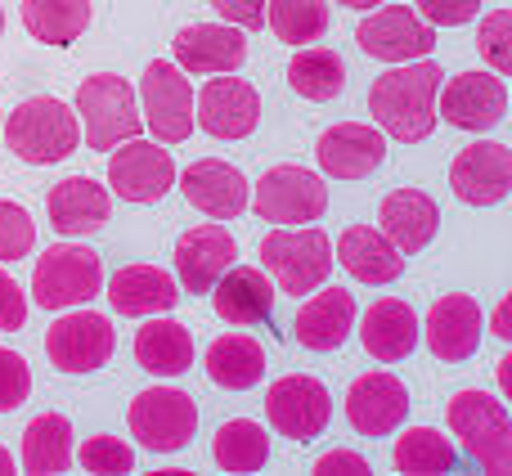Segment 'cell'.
I'll list each match as a JSON object with an SVG mask.
<instances>
[{"mask_svg":"<svg viewBox=\"0 0 512 476\" xmlns=\"http://www.w3.org/2000/svg\"><path fill=\"white\" fill-rule=\"evenodd\" d=\"M441 63L409 59L405 68H391L373 77L369 86V113L382 135L418 144L436 131V90H441Z\"/></svg>","mask_w":512,"mask_h":476,"instance_id":"1","label":"cell"},{"mask_svg":"<svg viewBox=\"0 0 512 476\" xmlns=\"http://www.w3.org/2000/svg\"><path fill=\"white\" fill-rule=\"evenodd\" d=\"M9 140V153L27 167H54L81 149V122L63 99L32 95L9 113V126H0Z\"/></svg>","mask_w":512,"mask_h":476,"instance_id":"2","label":"cell"},{"mask_svg":"<svg viewBox=\"0 0 512 476\" xmlns=\"http://www.w3.org/2000/svg\"><path fill=\"white\" fill-rule=\"evenodd\" d=\"M261 265L274 274L279 292L306 297L333 274V238L315 225H274L261 238Z\"/></svg>","mask_w":512,"mask_h":476,"instance_id":"3","label":"cell"},{"mask_svg":"<svg viewBox=\"0 0 512 476\" xmlns=\"http://www.w3.org/2000/svg\"><path fill=\"white\" fill-rule=\"evenodd\" d=\"M445 423H450L459 445L490 476L512 472V418H508L504 400L486 396V391H459L445 405Z\"/></svg>","mask_w":512,"mask_h":476,"instance_id":"4","label":"cell"},{"mask_svg":"<svg viewBox=\"0 0 512 476\" xmlns=\"http://www.w3.org/2000/svg\"><path fill=\"white\" fill-rule=\"evenodd\" d=\"M104 288V265L99 252L86 243H54L32 265V297L41 310H72L86 306Z\"/></svg>","mask_w":512,"mask_h":476,"instance_id":"5","label":"cell"},{"mask_svg":"<svg viewBox=\"0 0 512 476\" xmlns=\"http://www.w3.org/2000/svg\"><path fill=\"white\" fill-rule=\"evenodd\" d=\"M77 113L86 126V144L99 153L117 149L122 140H135L144 131L140 99L117 72H95L77 86Z\"/></svg>","mask_w":512,"mask_h":476,"instance_id":"6","label":"cell"},{"mask_svg":"<svg viewBox=\"0 0 512 476\" xmlns=\"http://www.w3.org/2000/svg\"><path fill=\"white\" fill-rule=\"evenodd\" d=\"M248 207L256 212V221L270 225H310L324 216L328 207V185L315 171L297 167V162H279L261 176L256 194L248 198Z\"/></svg>","mask_w":512,"mask_h":476,"instance_id":"7","label":"cell"},{"mask_svg":"<svg viewBox=\"0 0 512 476\" xmlns=\"http://www.w3.org/2000/svg\"><path fill=\"white\" fill-rule=\"evenodd\" d=\"M140 117L153 131V140L180 144L194 135V86H189L185 68L167 59H153L140 77Z\"/></svg>","mask_w":512,"mask_h":476,"instance_id":"8","label":"cell"},{"mask_svg":"<svg viewBox=\"0 0 512 476\" xmlns=\"http://www.w3.org/2000/svg\"><path fill=\"white\" fill-rule=\"evenodd\" d=\"M126 423H131V436L144 445V450L176 454L194 441L198 405H194V396H185V391H176V387H149L131 400Z\"/></svg>","mask_w":512,"mask_h":476,"instance_id":"9","label":"cell"},{"mask_svg":"<svg viewBox=\"0 0 512 476\" xmlns=\"http://www.w3.org/2000/svg\"><path fill=\"white\" fill-rule=\"evenodd\" d=\"M117 351V328L99 310H72L59 315L45 333V355L59 373H95L113 360Z\"/></svg>","mask_w":512,"mask_h":476,"instance_id":"10","label":"cell"},{"mask_svg":"<svg viewBox=\"0 0 512 476\" xmlns=\"http://www.w3.org/2000/svg\"><path fill=\"white\" fill-rule=\"evenodd\" d=\"M265 418L279 436H288L292 445L315 441L319 432L333 418V396L319 378H306V373H288L279 378L270 391H265Z\"/></svg>","mask_w":512,"mask_h":476,"instance_id":"11","label":"cell"},{"mask_svg":"<svg viewBox=\"0 0 512 476\" xmlns=\"http://www.w3.org/2000/svg\"><path fill=\"white\" fill-rule=\"evenodd\" d=\"M355 45L369 59L409 63V59H427L436 50V27L409 5H382L355 27Z\"/></svg>","mask_w":512,"mask_h":476,"instance_id":"12","label":"cell"},{"mask_svg":"<svg viewBox=\"0 0 512 476\" xmlns=\"http://www.w3.org/2000/svg\"><path fill=\"white\" fill-rule=\"evenodd\" d=\"M256 122H261V95L243 77L212 72V81L194 95V126H203L212 140H248Z\"/></svg>","mask_w":512,"mask_h":476,"instance_id":"13","label":"cell"},{"mask_svg":"<svg viewBox=\"0 0 512 476\" xmlns=\"http://www.w3.org/2000/svg\"><path fill=\"white\" fill-rule=\"evenodd\" d=\"M176 185V162L153 140H122V149L108 158V189L126 203H158Z\"/></svg>","mask_w":512,"mask_h":476,"instance_id":"14","label":"cell"},{"mask_svg":"<svg viewBox=\"0 0 512 476\" xmlns=\"http://www.w3.org/2000/svg\"><path fill=\"white\" fill-rule=\"evenodd\" d=\"M441 95V117L459 131H495L508 113V86L499 72H459V77L445 81Z\"/></svg>","mask_w":512,"mask_h":476,"instance_id":"15","label":"cell"},{"mask_svg":"<svg viewBox=\"0 0 512 476\" xmlns=\"http://www.w3.org/2000/svg\"><path fill=\"white\" fill-rule=\"evenodd\" d=\"M450 189L468 207H495L512 189V149L499 140H477L454 158Z\"/></svg>","mask_w":512,"mask_h":476,"instance_id":"16","label":"cell"},{"mask_svg":"<svg viewBox=\"0 0 512 476\" xmlns=\"http://www.w3.org/2000/svg\"><path fill=\"white\" fill-rule=\"evenodd\" d=\"M180 194L189 198V207H198L212 221H234V216L248 212L252 185L239 167L221 158H198L180 171Z\"/></svg>","mask_w":512,"mask_h":476,"instance_id":"17","label":"cell"},{"mask_svg":"<svg viewBox=\"0 0 512 476\" xmlns=\"http://www.w3.org/2000/svg\"><path fill=\"white\" fill-rule=\"evenodd\" d=\"M481 328H486V315H481L477 297H468V292H445V297L427 310V324H418V333H427V346H432L436 360L463 364L477 355Z\"/></svg>","mask_w":512,"mask_h":476,"instance_id":"18","label":"cell"},{"mask_svg":"<svg viewBox=\"0 0 512 476\" xmlns=\"http://www.w3.org/2000/svg\"><path fill=\"white\" fill-rule=\"evenodd\" d=\"M319 171L333 180H364L387 158V135L369 122H337L315 144Z\"/></svg>","mask_w":512,"mask_h":476,"instance_id":"19","label":"cell"},{"mask_svg":"<svg viewBox=\"0 0 512 476\" xmlns=\"http://www.w3.org/2000/svg\"><path fill=\"white\" fill-rule=\"evenodd\" d=\"M409 414V391L396 373H360L346 387V418L360 436H391Z\"/></svg>","mask_w":512,"mask_h":476,"instance_id":"20","label":"cell"},{"mask_svg":"<svg viewBox=\"0 0 512 476\" xmlns=\"http://www.w3.org/2000/svg\"><path fill=\"white\" fill-rule=\"evenodd\" d=\"M45 216H50V225L63 238L99 234L108 225V216H113V194L90 176H68L50 189V198H45Z\"/></svg>","mask_w":512,"mask_h":476,"instance_id":"21","label":"cell"},{"mask_svg":"<svg viewBox=\"0 0 512 476\" xmlns=\"http://www.w3.org/2000/svg\"><path fill=\"white\" fill-rule=\"evenodd\" d=\"M234 256H239V243H234V234L225 225H194L176 243V274H180L176 283L189 288V297L212 292V283L230 270Z\"/></svg>","mask_w":512,"mask_h":476,"instance_id":"22","label":"cell"},{"mask_svg":"<svg viewBox=\"0 0 512 476\" xmlns=\"http://www.w3.org/2000/svg\"><path fill=\"white\" fill-rule=\"evenodd\" d=\"M171 50H176V63L185 72L212 77V72L243 68V59H248V36L234 23H189L185 32H176Z\"/></svg>","mask_w":512,"mask_h":476,"instance_id":"23","label":"cell"},{"mask_svg":"<svg viewBox=\"0 0 512 476\" xmlns=\"http://www.w3.org/2000/svg\"><path fill=\"white\" fill-rule=\"evenodd\" d=\"M355 328V297L346 288H324L306 292V306L292 319V337L306 351H337Z\"/></svg>","mask_w":512,"mask_h":476,"instance_id":"24","label":"cell"},{"mask_svg":"<svg viewBox=\"0 0 512 476\" xmlns=\"http://www.w3.org/2000/svg\"><path fill=\"white\" fill-rule=\"evenodd\" d=\"M274 297H279V288H274L256 265H230V270L212 283L216 315H221L225 324H234V328H248V324L270 319Z\"/></svg>","mask_w":512,"mask_h":476,"instance_id":"25","label":"cell"},{"mask_svg":"<svg viewBox=\"0 0 512 476\" xmlns=\"http://www.w3.org/2000/svg\"><path fill=\"white\" fill-rule=\"evenodd\" d=\"M104 297L117 315H167L180 301V283L162 265H126L108 279Z\"/></svg>","mask_w":512,"mask_h":476,"instance_id":"26","label":"cell"},{"mask_svg":"<svg viewBox=\"0 0 512 476\" xmlns=\"http://www.w3.org/2000/svg\"><path fill=\"white\" fill-rule=\"evenodd\" d=\"M436 225H441V212H436V203L423 189H396V194H387L378 207V230L405 256L423 252L436 238Z\"/></svg>","mask_w":512,"mask_h":476,"instance_id":"27","label":"cell"},{"mask_svg":"<svg viewBox=\"0 0 512 476\" xmlns=\"http://www.w3.org/2000/svg\"><path fill=\"white\" fill-rule=\"evenodd\" d=\"M360 342H364V351H369L378 364L405 360V355L418 346V315H414V306H409V301H400V297L373 301V306L364 310V319H360Z\"/></svg>","mask_w":512,"mask_h":476,"instance_id":"28","label":"cell"},{"mask_svg":"<svg viewBox=\"0 0 512 476\" xmlns=\"http://www.w3.org/2000/svg\"><path fill=\"white\" fill-rule=\"evenodd\" d=\"M333 261L360 283H391V279L405 274V252H396L391 238L382 230H369V225H351V230H342Z\"/></svg>","mask_w":512,"mask_h":476,"instance_id":"29","label":"cell"},{"mask_svg":"<svg viewBox=\"0 0 512 476\" xmlns=\"http://www.w3.org/2000/svg\"><path fill=\"white\" fill-rule=\"evenodd\" d=\"M135 364L153 378H180L194 364V337L176 319H153L135 333Z\"/></svg>","mask_w":512,"mask_h":476,"instance_id":"30","label":"cell"},{"mask_svg":"<svg viewBox=\"0 0 512 476\" xmlns=\"http://www.w3.org/2000/svg\"><path fill=\"white\" fill-rule=\"evenodd\" d=\"M207 378L225 391H248L265 373V351L248 333H225L207 346Z\"/></svg>","mask_w":512,"mask_h":476,"instance_id":"31","label":"cell"},{"mask_svg":"<svg viewBox=\"0 0 512 476\" xmlns=\"http://www.w3.org/2000/svg\"><path fill=\"white\" fill-rule=\"evenodd\" d=\"M72 463V423L63 414H36L23 432V472L59 476Z\"/></svg>","mask_w":512,"mask_h":476,"instance_id":"32","label":"cell"},{"mask_svg":"<svg viewBox=\"0 0 512 476\" xmlns=\"http://www.w3.org/2000/svg\"><path fill=\"white\" fill-rule=\"evenodd\" d=\"M288 86L297 90L310 104H324V99H337L346 90V63L337 50H324V45H301L297 59L288 63Z\"/></svg>","mask_w":512,"mask_h":476,"instance_id":"33","label":"cell"},{"mask_svg":"<svg viewBox=\"0 0 512 476\" xmlns=\"http://www.w3.org/2000/svg\"><path fill=\"white\" fill-rule=\"evenodd\" d=\"M23 27L45 45H72L90 27V0H23Z\"/></svg>","mask_w":512,"mask_h":476,"instance_id":"34","label":"cell"},{"mask_svg":"<svg viewBox=\"0 0 512 476\" xmlns=\"http://www.w3.org/2000/svg\"><path fill=\"white\" fill-rule=\"evenodd\" d=\"M212 459L221 463V472H239V476L261 472L265 459H270V436L252 418H230V423L216 427Z\"/></svg>","mask_w":512,"mask_h":476,"instance_id":"35","label":"cell"},{"mask_svg":"<svg viewBox=\"0 0 512 476\" xmlns=\"http://www.w3.org/2000/svg\"><path fill=\"white\" fill-rule=\"evenodd\" d=\"M391 463L405 476H441L454 468V441L441 436L436 427H409L405 436H396Z\"/></svg>","mask_w":512,"mask_h":476,"instance_id":"36","label":"cell"},{"mask_svg":"<svg viewBox=\"0 0 512 476\" xmlns=\"http://www.w3.org/2000/svg\"><path fill=\"white\" fill-rule=\"evenodd\" d=\"M265 23L279 41L288 45H310V41H324L328 36V14L324 0H265Z\"/></svg>","mask_w":512,"mask_h":476,"instance_id":"37","label":"cell"},{"mask_svg":"<svg viewBox=\"0 0 512 476\" xmlns=\"http://www.w3.org/2000/svg\"><path fill=\"white\" fill-rule=\"evenodd\" d=\"M32 247H36V221L27 216V207L0 198V265L32 256Z\"/></svg>","mask_w":512,"mask_h":476,"instance_id":"38","label":"cell"},{"mask_svg":"<svg viewBox=\"0 0 512 476\" xmlns=\"http://www.w3.org/2000/svg\"><path fill=\"white\" fill-rule=\"evenodd\" d=\"M477 50H481V59L490 63V72L508 77L512 72V9H495V14L481 18Z\"/></svg>","mask_w":512,"mask_h":476,"instance_id":"39","label":"cell"},{"mask_svg":"<svg viewBox=\"0 0 512 476\" xmlns=\"http://www.w3.org/2000/svg\"><path fill=\"white\" fill-rule=\"evenodd\" d=\"M81 468L95 472V476H122V472H135V450L117 436H90L81 445Z\"/></svg>","mask_w":512,"mask_h":476,"instance_id":"40","label":"cell"},{"mask_svg":"<svg viewBox=\"0 0 512 476\" xmlns=\"http://www.w3.org/2000/svg\"><path fill=\"white\" fill-rule=\"evenodd\" d=\"M27 396H32V369L23 355L0 346V414H14Z\"/></svg>","mask_w":512,"mask_h":476,"instance_id":"41","label":"cell"},{"mask_svg":"<svg viewBox=\"0 0 512 476\" xmlns=\"http://www.w3.org/2000/svg\"><path fill=\"white\" fill-rule=\"evenodd\" d=\"M414 5L432 27H463L477 18L481 0H414Z\"/></svg>","mask_w":512,"mask_h":476,"instance_id":"42","label":"cell"},{"mask_svg":"<svg viewBox=\"0 0 512 476\" xmlns=\"http://www.w3.org/2000/svg\"><path fill=\"white\" fill-rule=\"evenodd\" d=\"M23 324H27V297L14 283V274L0 270V328H5V333H18Z\"/></svg>","mask_w":512,"mask_h":476,"instance_id":"43","label":"cell"},{"mask_svg":"<svg viewBox=\"0 0 512 476\" xmlns=\"http://www.w3.org/2000/svg\"><path fill=\"white\" fill-rule=\"evenodd\" d=\"M207 5H212L216 14L225 18V23L243 27V32L265 23V0H207Z\"/></svg>","mask_w":512,"mask_h":476,"instance_id":"44","label":"cell"},{"mask_svg":"<svg viewBox=\"0 0 512 476\" xmlns=\"http://www.w3.org/2000/svg\"><path fill=\"white\" fill-rule=\"evenodd\" d=\"M310 472L315 476H369V463L351 450H328V454H319Z\"/></svg>","mask_w":512,"mask_h":476,"instance_id":"45","label":"cell"},{"mask_svg":"<svg viewBox=\"0 0 512 476\" xmlns=\"http://www.w3.org/2000/svg\"><path fill=\"white\" fill-rule=\"evenodd\" d=\"M490 333H495L499 342H512V301H508V297L495 306V319H490Z\"/></svg>","mask_w":512,"mask_h":476,"instance_id":"46","label":"cell"},{"mask_svg":"<svg viewBox=\"0 0 512 476\" xmlns=\"http://www.w3.org/2000/svg\"><path fill=\"white\" fill-rule=\"evenodd\" d=\"M14 472H18V468H14V454L0 445V476H14Z\"/></svg>","mask_w":512,"mask_h":476,"instance_id":"47","label":"cell"},{"mask_svg":"<svg viewBox=\"0 0 512 476\" xmlns=\"http://www.w3.org/2000/svg\"><path fill=\"white\" fill-rule=\"evenodd\" d=\"M333 5H346V9H373V5H387V0H333Z\"/></svg>","mask_w":512,"mask_h":476,"instance_id":"48","label":"cell"},{"mask_svg":"<svg viewBox=\"0 0 512 476\" xmlns=\"http://www.w3.org/2000/svg\"><path fill=\"white\" fill-rule=\"evenodd\" d=\"M512 387V369H508V360H499V391H508Z\"/></svg>","mask_w":512,"mask_h":476,"instance_id":"49","label":"cell"},{"mask_svg":"<svg viewBox=\"0 0 512 476\" xmlns=\"http://www.w3.org/2000/svg\"><path fill=\"white\" fill-rule=\"evenodd\" d=\"M0 32H5V9H0Z\"/></svg>","mask_w":512,"mask_h":476,"instance_id":"50","label":"cell"}]
</instances>
